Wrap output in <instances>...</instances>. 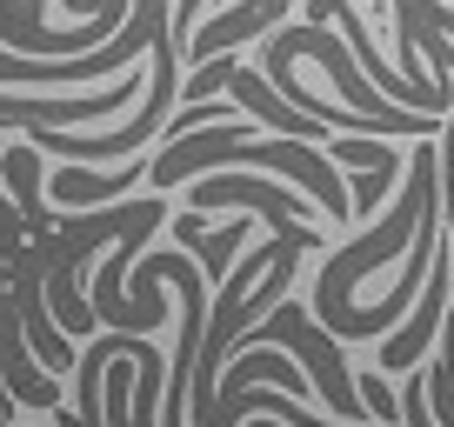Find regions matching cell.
I'll return each instance as SVG.
<instances>
[{
	"mask_svg": "<svg viewBox=\"0 0 454 427\" xmlns=\"http://www.w3.org/2000/svg\"><path fill=\"white\" fill-rule=\"evenodd\" d=\"M134 94H141V74H121L107 94H74V100H14V94H0V128H14V120H41V128H54V120H107V114H121V107H134Z\"/></svg>",
	"mask_w": 454,
	"mask_h": 427,
	"instance_id": "1",
	"label": "cell"
}]
</instances>
